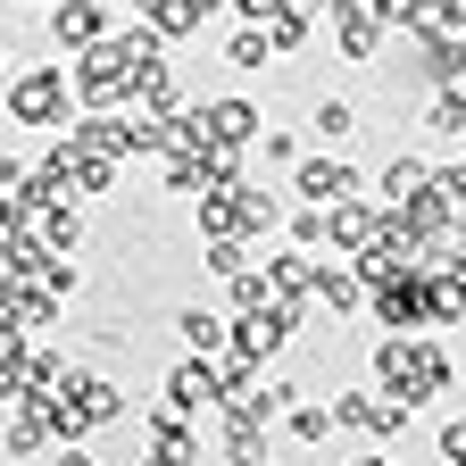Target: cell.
I'll return each mask as SVG.
<instances>
[{
    "label": "cell",
    "instance_id": "1",
    "mask_svg": "<svg viewBox=\"0 0 466 466\" xmlns=\"http://www.w3.org/2000/svg\"><path fill=\"white\" fill-rule=\"evenodd\" d=\"M375 391H391L400 408H417V400L450 391V359H441L433 341H417V333H391L375 350Z\"/></svg>",
    "mask_w": 466,
    "mask_h": 466
},
{
    "label": "cell",
    "instance_id": "2",
    "mask_svg": "<svg viewBox=\"0 0 466 466\" xmlns=\"http://www.w3.org/2000/svg\"><path fill=\"white\" fill-rule=\"evenodd\" d=\"M9 126H67V67H34L9 84Z\"/></svg>",
    "mask_w": 466,
    "mask_h": 466
},
{
    "label": "cell",
    "instance_id": "3",
    "mask_svg": "<svg viewBox=\"0 0 466 466\" xmlns=\"http://www.w3.org/2000/svg\"><path fill=\"white\" fill-rule=\"evenodd\" d=\"M291 192H300L309 208H333L359 192V167H341V158H291Z\"/></svg>",
    "mask_w": 466,
    "mask_h": 466
},
{
    "label": "cell",
    "instance_id": "4",
    "mask_svg": "<svg viewBox=\"0 0 466 466\" xmlns=\"http://www.w3.org/2000/svg\"><path fill=\"white\" fill-rule=\"evenodd\" d=\"M200 134H208L217 150H242V142L267 134V116H258L250 100H208V108H200Z\"/></svg>",
    "mask_w": 466,
    "mask_h": 466
},
{
    "label": "cell",
    "instance_id": "5",
    "mask_svg": "<svg viewBox=\"0 0 466 466\" xmlns=\"http://www.w3.org/2000/svg\"><path fill=\"white\" fill-rule=\"evenodd\" d=\"M333 34H341V58H359V67H375V50H383V17L359 9V0H333Z\"/></svg>",
    "mask_w": 466,
    "mask_h": 466
},
{
    "label": "cell",
    "instance_id": "6",
    "mask_svg": "<svg viewBox=\"0 0 466 466\" xmlns=\"http://www.w3.org/2000/svg\"><path fill=\"white\" fill-rule=\"evenodd\" d=\"M217 400H225V383H217L208 359H184L167 375V408H175V417H200V408H217Z\"/></svg>",
    "mask_w": 466,
    "mask_h": 466
},
{
    "label": "cell",
    "instance_id": "7",
    "mask_svg": "<svg viewBox=\"0 0 466 466\" xmlns=\"http://www.w3.org/2000/svg\"><path fill=\"white\" fill-rule=\"evenodd\" d=\"M375 225H383V217H375L359 192H350V200H333V208H325V242H333L341 258H359V250L375 242Z\"/></svg>",
    "mask_w": 466,
    "mask_h": 466
},
{
    "label": "cell",
    "instance_id": "8",
    "mask_svg": "<svg viewBox=\"0 0 466 466\" xmlns=\"http://www.w3.org/2000/svg\"><path fill=\"white\" fill-rule=\"evenodd\" d=\"M108 34V17L92 9V0H58V9H50V42H67V50H92Z\"/></svg>",
    "mask_w": 466,
    "mask_h": 466
},
{
    "label": "cell",
    "instance_id": "9",
    "mask_svg": "<svg viewBox=\"0 0 466 466\" xmlns=\"http://www.w3.org/2000/svg\"><path fill=\"white\" fill-rule=\"evenodd\" d=\"M67 400L84 408V425H116L126 417V391H116L108 375H67Z\"/></svg>",
    "mask_w": 466,
    "mask_h": 466
},
{
    "label": "cell",
    "instance_id": "10",
    "mask_svg": "<svg viewBox=\"0 0 466 466\" xmlns=\"http://www.w3.org/2000/svg\"><path fill=\"white\" fill-rule=\"evenodd\" d=\"M417 192H433V167L425 158H391L383 167V208H408Z\"/></svg>",
    "mask_w": 466,
    "mask_h": 466
},
{
    "label": "cell",
    "instance_id": "11",
    "mask_svg": "<svg viewBox=\"0 0 466 466\" xmlns=\"http://www.w3.org/2000/svg\"><path fill=\"white\" fill-rule=\"evenodd\" d=\"M317 300H325V309H367V275H359V267H341V258L317 267Z\"/></svg>",
    "mask_w": 466,
    "mask_h": 466
},
{
    "label": "cell",
    "instance_id": "12",
    "mask_svg": "<svg viewBox=\"0 0 466 466\" xmlns=\"http://www.w3.org/2000/svg\"><path fill=\"white\" fill-rule=\"evenodd\" d=\"M142 466H192V425L175 417V408H158V441H150Z\"/></svg>",
    "mask_w": 466,
    "mask_h": 466
},
{
    "label": "cell",
    "instance_id": "13",
    "mask_svg": "<svg viewBox=\"0 0 466 466\" xmlns=\"http://www.w3.org/2000/svg\"><path fill=\"white\" fill-rule=\"evenodd\" d=\"M175 333H184L200 359H217V350H225V317H217V309H175Z\"/></svg>",
    "mask_w": 466,
    "mask_h": 466
},
{
    "label": "cell",
    "instance_id": "14",
    "mask_svg": "<svg viewBox=\"0 0 466 466\" xmlns=\"http://www.w3.org/2000/svg\"><path fill=\"white\" fill-rule=\"evenodd\" d=\"M275 217H283V200L242 184V200H233V225H242V233H275Z\"/></svg>",
    "mask_w": 466,
    "mask_h": 466
},
{
    "label": "cell",
    "instance_id": "15",
    "mask_svg": "<svg viewBox=\"0 0 466 466\" xmlns=\"http://www.w3.org/2000/svg\"><path fill=\"white\" fill-rule=\"evenodd\" d=\"M42 242H50V250H76V242H84V217L50 200V208H42Z\"/></svg>",
    "mask_w": 466,
    "mask_h": 466
},
{
    "label": "cell",
    "instance_id": "16",
    "mask_svg": "<svg viewBox=\"0 0 466 466\" xmlns=\"http://www.w3.org/2000/svg\"><path fill=\"white\" fill-rule=\"evenodd\" d=\"M309 126H317L325 142H350V134H359V108H350V100H317V116H309Z\"/></svg>",
    "mask_w": 466,
    "mask_h": 466
},
{
    "label": "cell",
    "instance_id": "17",
    "mask_svg": "<svg viewBox=\"0 0 466 466\" xmlns=\"http://www.w3.org/2000/svg\"><path fill=\"white\" fill-rule=\"evenodd\" d=\"M291 441H333V408H291Z\"/></svg>",
    "mask_w": 466,
    "mask_h": 466
},
{
    "label": "cell",
    "instance_id": "18",
    "mask_svg": "<svg viewBox=\"0 0 466 466\" xmlns=\"http://www.w3.org/2000/svg\"><path fill=\"white\" fill-rule=\"evenodd\" d=\"M225 58H233V67H267V58H275V42L250 25V34H233V50H225Z\"/></svg>",
    "mask_w": 466,
    "mask_h": 466
},
{
    "label": "cell",
    "instance_id": "19",
    "mask_svg": "<svg viewBox=\"0 0 466 466\" xmlns=\"http://www.w3.org/2000/svg\"><path fill=\"white\" fill-rule=\"evenodd\" d=\"M291 242H300V250H325V208H300V217H291Z\"/></svg>",
    "mask_w": 466,
    "mask_h": 466
},
{
    "label": "cell",
    "instance_id": "20",
    "mask_svg": "<svg viewBox=\"0 0 466 466\" xmlns=\"http://www.w3.org/2000/svg\"><path fill=\"white\" fill-rule=\"evenodd\" d=\"M441 466H466V425H441Z\"/></svg>",
    "mask_w": 466,
    "mask_h": 466
},
{
    "label": "cell",
    "instance_id": "21",
    "mask_svg": "<svg viewBox=\"0 0 466 466\" xmlns=\"http://www.w3.org/2000/svg\"><path fill=\"white\" fill-rule=\"evenodd\" d=\"M50 466H92V450H58V458H50Z\"/></svg>",
    "mask_w": 466,
    "mask_h": 466
},
{
    "label": "cell",
    "instance_id": "22",
    "mask_svg": "<svg viewBox=\"0 0 466 466\" xmlns=\"http://www.w3.org/2000/svg\"><path fill=\"white\" fill-rule=\"evenodd\" d=\"M208 9H225V0H192V17H208Z\"/></svg>",
    "mask_w": 466,
    "mask_h": 466
},
{
    "label": "cell",
    "instance_id": "23",
    "mask_svg": "<svg viewBox=\"0 0 466 466\" xmlns=\"http://www.w3.org/2000/svg\"><path fill=\"white\" fill-rule=\"evenodd\" d=\"M225 466H258V458H250V450H233V458H225Z\"/></svg>",
    "mask_w": 466,
    "mask_h": 466
},
{
    "label": "cell",
    "instance_id": "24",
    "mask_svg": "<svg viewBox=\"0 0 466 466\" xmlns=\"http://www.w3.org/2000/svg\"><path fill=\"white\" fill-rule=\"evenodd\" d=\"M341 466H391V458H341Z\"/></svg>",
    "mask_w": 466,
    "mask_h": 466
},
{
    "label": "cell",
    "instance_id": "25",
    "mask_svg": "<svg viewBox=\"0 0 466 466\" xmlns=\"http://www.w3.org/2000/svg\"><path fill=\"white\" fill-rule=\"evenodd\" d=\"M0 58H9V50H0Z\"/></svg>",
    "mask_w": 466,
    "mask_h": 466
}]
</instances>
